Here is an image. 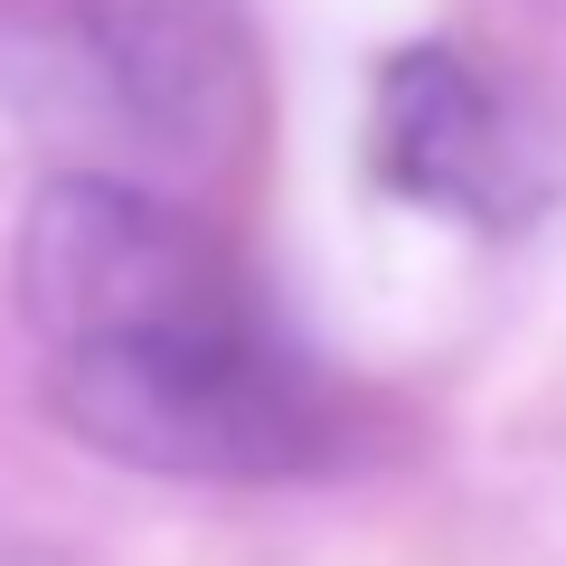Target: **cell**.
<instances>
[{
  "instance_id": "obj_1",
  "label": "cell",
  "mask_w": 566,
  "mask_h": 566,
  "mask_svg": "<svg viewBox=\"0 0 566 566\" xmlns=\"http://www.w3.org/2000/svg\"><path fill=\"white\" fill-rule=\"evenodd\" d=\"M48 406L104 463L161 482H293L340 463L349 434L312 359L274 331V312L237 331L48 359Z\"/></svg>"
},
{
  "instance_id": "obj_2",
  "label": "cell",
  "mask_w": 566,
  "mask_h": 566,
  "mask_svg": "<svg viewBox=\"0 0 566 566\" xmlns=\"http://www.w3.org/2000/svg\"><path fill=\"white\" fill-rule=\"evenodd\" d=\"M10 283H20V322L48 359L264 322L245 264L199 218H180L170 199L114 180V170H48L29 189Z\"/></svg>"
},
{
  "instance_id": "obj_3",
  "label": "cell",
  "mask_w": 566,
  "mask_h": 566,
  "mask_svg": "<svg viewBox=\"0 0 566 566\" xmlns=\"http://www.w3.org/2000/svg\"><path fill=\"white\" fill-rule=\"evenodd\" d=\"M76 48L114 114L180 161H227L255 142L264 66L245 0H66Z\"/></svg>"
},
{
  "instance_id": "obj_4",
  "label": "cell",
  "mask_w": 566,
  "mask_h": 566,
  "mask_svg": "<svg viewBox=\"0 0 566 566\" xmlns=\"http://www.w3.org/2000/svg\"><path fill=\"white\" fill-rule=\"evenodd\" d=\"M368 170L406 208L463 227H510L528 208V142L510 95L453 39L387 48L368 76Z\"/></svg>"
}]
</instances>
